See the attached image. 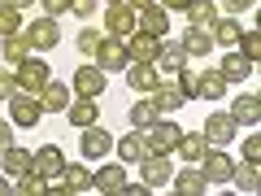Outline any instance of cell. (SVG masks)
<instances>
[{
    "label": "cell",
    "instance_id": "cell-1",
    "mask_svg": "<svg viewBox=\"0 0 261 196\" xmlns=\"http://www.w3.org/2000/svg\"><path fill=\"white\" fill-rule=\"evenodd\" d=\"M140 135H144V149L148 153H174L178 140H183V127H178L174 118H152Z\"/></svg>",
    "mask_w": 261,
    "mask_h": 196
},
{
    "label": "cell",
    "instance_id": "cell-2",
    "mask_svg": "<svg viewBox=\"0 0 261 196\" xmlns=\"http://www.w3.org/2000/svg\"><path fill=\"white\" fill-rule=\"evenodd\" d=\"M13 79H18V92L39 96V92L48 87V79H53V65H48V61H39V57L31 53L22 65H13Z\"/></svg>",
    "mask_w": 261,
    "mask_h": 196
},
{
    "label": "cell",
    "instance_id": "cell-3",
    "mask_svg": "<svg viewBox=\"0 0 261 196\" xmlns=\"http://www.w3.org/2000/svg\"><path fill=\"white\" fill-rule=\"evenodd\" d=\"M135 166H140V183H148V192L166 187L170 175H174V161H170V153H144Z\"/></svg>",
    "mask_w": 261,
    "mask_h": 196
},
{
    "label": "cell",
    "instance_id": "cell-4",
    "mask_svg": "<svg viewBox=\"0 0 261 196\" xmlns=\"http://www.w3.org/2000/svg\"><path fill=\"white\" fill-rule=\"evenodd\" d=\"M9 122H13V127H31V131H35L39 122H44V105H39V96L13 92L9 96Z\"/></svg>",
    "mask_w": 261,
    "mask_h": 196
},
{
    "label": "cell",
    "instance_id": "cell-5",
    "mask_svg": "<svg viewBox=\"0 0 261 196\" xmlns=\"http://www.w3.org/2000/svg\"><path fill=\"white\" fill-rule=\"evenodd\" d=\"M70 87H74V96H92V101H100L105 87H109V75H105L96 61H87V65H79V70H74Z\"/></svg>",
    "mask_w": 261,
    "mask_h": 196
},
{
    "label": "cell",
    "instance_id": "cell-6",
    "mask_svg": "<svg viewBox=\"0 0 261 196\" xmlns=\"http://www.w3.org/2000/svg\"><path fill=\"white\" fill-rule=\"evenodd\" d=\"M22 35H27V44H31V53H48V48H57L61 44V27H57V18H35L31 27H22Z\"/></svg>",
    "mask_w": 261,
    "mask_h": 196
},
{
    "label": "cell",
    "instance_id": "cell-7",
    "mask_svg": "<svg viewBox=\"0 0 261 196\" xmlns=\"http://www.w3.org/2000/svg\"><path fill=\"white\" fill-rule=\"evenodd\" d=\"M196 166H200V175H205L209 187H214V183H231L235 157H231V153H222V149H205V157L196 161Z\"/></svg>",
    "mask_w": 261,
    "mask_h": 196
},
{
    "label": "cell",
    "instance_id": "cell-8",
    "mask_svg": "<svg viewBox=\"0 0 261 196\" xmlns=\"http://www.w3.org/2000/svg\"><path fill=\"white\" fill-rule=\"evenodd\" d=\"M79 149H83V161H105V157L113 153V135L100 127V122H92V127H83Z\"/></svg>",
    "mask_w": 261,
    "mask_h": 196
},
{
    "label": "cell",
    "instance_id": "cell-9",
    "mask_svg": "<svg viewBox=\"0 0 261 196\" xmlns=\"http://www.w3.org/2000/svg\"><path fill=\"white\" fill-rule=\"evenodd\" d=\"M200 135L209 140V149H226V144L240 135V127H235V118L231 113H209L205 118V127H200Z\"/></svg>",
    "mask_w": 261,
    "mask_h": 196
},
{
    "label": "cell",
    "instance_id": "cell-10",
    "mask_svg": "<svg viewBox=\"0 0 261 196\" xmlns=\"http://www.w3.org/2000/svg\"><path fill=\"white\" fill-rule=\"evenodd\" d=\"M122 75H126V87L135 96H152V87L161 83V75H157V65H152V61H126Z\"/></svg>",
    "mask_w": 261,
    "mask_h": 196
},
{
    "label": "cell",
    "instance_id": "cell-11",
    "mask_svg": "<svg viewBox=\"0 0 261 196\" xmlns=\"http://www.w3.org/2000/svg\"><path fill=\"white\" fill-rule=\"evenodd\" d=\"M148 101H152V109H157V118H170V113H178V109L187 105V96L178 92V83H174V79H161V83L152 87V96H148Z\"/></svg>",
    "mask_w": 261,
    "mask_h": 196
},
{
    "label": "cell",
    "instance_id": "cell-12",
    "mask_svg": "<svg viewBox=\"0 0 261 196\" xmlns=\"http://www.w3.org/2000/svg\"><path fill=\"white\" fill-rule=\"evenodd\" d=\"M187 61H192V57L183 53V44H178V39H161V48H157V61H152V65H157V75H161V79H174Z\"/></svg>",
    "mask_w": 261,
    "mask_h": 196
},
{
    "label": "cell",
    "instance_id": "cell-13",
    "mask_svg": "<svg viewBox=\"0 0 261 196\" xmlns=\"http://www.w3.org/2000/svg\"><path fill=\"white\" fill-rule=\"evenodd\" d=\"M96 65H100L105 75L109 70H126V44H122L118 35H100V44H96Z\"/></svg>",
    "mask_w": 261,
    "mask_h": 196
},
{
    "label": "cell",
    "instance_id": "cell-14",
    "mask_svg": "<svg viewBox=\"0 0 261 196\" xmlns=\"http://www.w3.org/2000/svg\"><path fill=\"white\" fill-rule=\"evenodd\" d=\"M135 31H144L152 39H166L170 35V13L161 5H144V9H135Z\"/></svg>",
    "mask_w": 261,
    "mask_h": 196
},
{
    "label": "cell",
    "instance_id": "cell-15",
    "mask_svg": "<svg viewBox=\"0 0 261 196\" xmlns=\"http://www.w3.org/2000/svg\"><path fill=\"white\" fill-rule=\"evenodd\" d=\"M122 187H126V166L122 161H100V170H92V192L118 196Z\"/></svg>",
    "mask_w": 261,
    "mask_h": 196
},
{
    "label": "cell",
    "instance_id": "cell-16",
    "mask_svg": "<svg viewBox=\"0 0 261 196\" xmlns=\"http://www.w3.org/2000/svg\"><path fill=\"white\" fill-rule=\"evenodd\" d=\"M105 35H118V39L135 35V9L130 5H109L105 9Z\"/></svg>",
    "mask_w": 261,
    "mask_h": 196
},
{
    "label": "cell",
    "instance_id": "cell-17",
    "mask_svg": "<svg viewBox=\"0 0 261 196\" xmlns=\"http://www.w3.org/2000/svg\"><path fill=\"white\" fill-rule=\"evenodd\" d=\"M226 113L235 118V127H257V122H261V96H257V92H244V96H235Z\"/></svg>",
    "mask_w": 261,
    "mask_h": 196
},
{
    "label": "cell",
    "instance_id": "cell-18",
    "mask_svg": "<svg viewBox=\"0 0 261 196\" xmlns=\"http://www.w3.org/2000/svg\"><path fill=\"white\" fill-rule=\"evenodd\" d=\"M252 70H257V61H248V57H244L240 48H231V53H226L222 61H218V75H222L226 83H244V79H248Z\"/></svg>",
    "mask_w": 261,
    "mask_h": 196
},
{
    "label": "cell",
    "instance_id": "cell-19",
    "mask_svg": "<svg viewBox=\"0 0 261 196\" xmlns=\"http://www.w3.org/2000/svg\"><path fill=\"white\" fill-rule=\"evenodd\" d=\"M183 13H187V27H196V31H209L218 18H222L218 0H192V5H187Z\"/></svg>",
    "mask_w": 261,
    "mask_h": 196
},
{
    "label": "cell",
    "instance_id": "cell-20",
    "mask_svg": "<svg viewBox=\"0 0 261 196\" xmlns=\"http://www.w3.org/2000/svg\"><path fill=\"white\" fill-rule=\"evenodd\" d=\"M61 183H65V192H70V196H79V192H92V166H87V161H65V170H61Z\"/></svg>",
    "mask_w": 261,
    "mask_h": 196
},
{
    "label": "cell",
    "instance_id": "cell-21",
    "mask_svg": "<svg viewBox=\"0 0 261 196\" xmlns=\"http://www.w3.org/2000/svg\"><path fill=\"white\" fill-rule=\"evenodd\" d=\"M65 118H70V127H92V122H100V105L92 101V96H74L70 101V109H65Z\"/></svg>",
    "mask_w": 261,
    "mask_h": 196
},
{
    "label": "cell",
    "instance_id": "cell-22",
    "mask_svg": "<svg viewBox=\"0 0 261 196\" xmlns=\"http://www.w3.org/2000/svg\"><path fill=\"white\" fill-rule=\"evenodd\" d=\"M0 170H5V175H27V170H35V153L31 149H18V144H9V149L0 153Z\"/></svg>",
    "mask_w": 261,
    "mask_h": 196
},
{
    "label": "cell",
    "instance_id": "cell-23",
    "mask_svg": "<svg viewBox=\"0 0 261 196\" xmlns=\"http://www.w3.org/2000/svg\"><path fill=\"white\" fill-rule=\"evenodd\" d=\"M122 44H126V61H157L161 39H152V35H144V31H135V35H126Z\"/></svg>",
    "mask_w": 261,
    "mask_h": 196
},
{
    "label": "cell",
    "instance_id": "cell-24",
    "mask_svg": "<svg viewBox=\"0 0 261 196\" xmlns=\"http://www.w3.org/2000/svg\"><path fill=\"white\" fill-rule=\"evenodd\" d=\"M170 183H174L178 196H205V192H209V179L200 175L196 166H187V170H178V175H170Z\"/></svg>",
    "mask_w": 261,
    "mask_h": 196
},
{
    "label": "cell",
    "instance_id": "cell-25",
    "mask_svg": "<svg viewBox=\"0 0 261 196\" xmlns=\"http://www.w3.org/2000/svg\"><path fill=\"white\" fill-rule=\"evenodd\" d=\"M35 170L44 179H61V170H65V153L57 149V144H44V149H35Z\"/></svg>",
    "mask_w": 261,
    "mask_h": 196
},
{
    "label": "cell",
    "instance_id": "cell-26",
    "mask_svg": "<svg viewBox=\"0 0 261 196\" xmlns=\"http://www.w3.org/2000/svg\"><path fill=\"white\" fill-rule=\"evenodd\" d=\"M231 183H235V192L252 196V192L261 187V170H257V161H235V170H231Z\"/></svg>",
    "mask_w": 261,
    "mask_h": 196
},
{
    "label": "cell",
    "instance_id": "cell-27",
    "mask_svg": "<svg viewBox=\"0 0 261 196\" xmlns=\"http://www.w3.org/2000/svg\"><path fill=\"white\" fill-rule=\"evenodd\" d=\"M39 105H44V113H65L70 109V87L57 83V79H48V87L39 92Z\"/></svg>",
    "mask_w": 261,
    "mask_h": 196
},
{
    "label": "cell",
    "instance_id": "cell-28",
    "mask_svg": "<svg viewBox=\"0 0 261 196\" xmlns=\"http://www.w3.org/2000/svg\"><path fill=\"white\" fill-rule=\"evenodd\" d=\"M113 153H118L122 166H135L148 149H144V135H140V131H130V135H122V140H113Z\"/></svg>",
    "mask_w": 261,
    "mask_h": 196
},
{
    "label": "cell",
    "instance_id": "cell-29",
    "mask_svg": "<svg viewBox=\"0 0 261 196\" xmlns=\"http://www.w3.org/2000/svg\"><path fill=\"white\" fill-rule=\"evenodd\" d=\"M178 44H183L187 57H209L214 53V35H209V31H196V27H187L183 35H178Z\"/></svg>",
    "mask_w": 261,
    "mask_h": 196
},
{
    "label": "cell",
    "instance_id": "cell-30",
    "mask_svg": "<svg viewBox=\"0 0 261 196\" xmlns=\"http://www.w3.org/2000/svg\"><path fill=\"white\" fill-rule=\"evenodd\" d=\"M205 149H209V140L200 135V131H183V140H178V149H174V153L187 161V166H196V161L205 157Z\"/></svg>",
    "mask_w": 261,
    "mask_h": 196
},
{
    "label": "cell",
    "instance_id": "cell-31",
    "mask_svg": "<svg viewBox=\"0 0 261 196\" xmlns=\"http://www.w3.org/2000/svg\"><path fill=\"white\" fill-rule=\"evenodd\" d=\"M0 57H5L9 65H22V61L31 57V44H27V35H22V31H18V35H5V39H0Z\"/></svg>",
    "mask_w": 261,
    "mask_h": 196
},
{
    "label": "cell",
    "instance_id": "cell-32",
    "mask_svg": "<svg viewBox=\"0 0 261 196\" xmlns=\"http://www.w3.org/2000/svg\"><path fill=\"white\" fill-rule=\"evenodd\" d=\"M240 18H218L214 27H209V35H214V44H222V48H235L240 44Z\"/></svg>",
    "mask_w": 261,
    "mask_h": 196
},
{
    "label": "cell",
    "instance_id": "cell-33",
    "mask_svg": "<svg viewBox=\"0 0 261 196\" xmlns=\"http://www.w3.org/2000/svg\"><path fill=\"white\" fill-rule=\"evenodd\" d=\"M226 96V79L218 75V70H209V75H200V87H196V101H222Z\"/></svg>",
    "mask_w": 261,
    "mask_h": 196
},
{
    "label": "cell",
    "instance_id": "cell-34",
    "mask_svg": "<svg viewBox=\"0 0 261 196\" xmlns=\"http://www.w3.org/2000/svg\"><path fill=\"white\" fill-rule=\"evenodd\" d=\"M13 192H18V196H44L48 192V179L39 175V170H27V175L13 179Z\"/></svg>",
    "mask_w": 261,
    "mask_h": 196
},
{
    "label": "cell",
    "instance_id": "cell-35",
    "mask_svg": "<svg viewBox=\"0 0 261 196\" xmlns=\"http://www.w3.org/2000/svg\"><path fill=\"white\" fill-rule=\"evenodd\" d=\"M152 118H157V109H152V101H148V96H140V101H135V105L126 109V122H130V131H144Z\"/></svg>",
    "mask_w": 261,
    "mask_h": 196
},
{
    "label": "cell",
    "instance_id": "cell-36",
    "mask_svg": "<svg viewBox=\"0 0 261 196\" xmlns=\"http://www.w3.org/2000/svg\"><path fill=\"white\" fill-rule=\"evenodd\" d=\"M200 75H205V70H187V65H183V70H178V75H174L178 92H183L187 101H196V87H200Z\"/></svg>",
    "mask_w": 261,
    "mask_h": 196
},
{
    "label": "cell",
    "instance_id": "cell-37",
    "mask_svg": "<svg viewBox=\"0 0 261 196\" xmlns=\"http://www.w3.org/2000/svg\"><path fill=\"white\" fill-rule=\"evenodd\" d=\"M235 48H240L248 61H261V31H240V44Z\"/></svg>",
    "mask_w": 261,
    "mask_h": 196
},
{
    "label": "cell",
    "instance_id": "cell-38",
    "mask_svg": "<svg viewBox=\"0 0 261 196\" xmlns=\"http://www.w3.org/2000/svg\"><path fill=\"white\" fill-rule=\"evenodd\" d=\"M18 31H22V13L9 9V5H0V39H5V35H18Z\"/></svg>",
    "mask_w": 261,
    "mask_h": 196
},
{
    "label": "cell",
    "instance_id": "cell-39",
    "mask_svg": "<svg viewBox=\"0 0 261 196\" xmlns=\"http://www.w3.org/2000/svg\"><path fill=\"white\" fill-rule=\"evenodd\" d=\"M96 44H100V31H92V27H83V31H79V39H74V48H79L83 57H92Z\"/></svg>",
    "mask_w": 261,
    "mask_h": 196
},
{
    "label": "cell",
    "instance_id": "cell-40",
    "mask_svg": "<svg viewBox=\"0 0 261 196\" xmlns=\"http://www.w3.org/2000/svg\"><path fill=\"white\" fill-rule=\"evenodd\" d=\"M13 92H18V79H13V70H0V105H9Z\"/></svg>",
    "mask_w": 261,
    "mask_h": 196
},
{
    "label": "cell",
    "instance_id": "cell-41",
    "mask_svg": "<svg viewBox=\"0 0 261 196\" xmlns=\"http://www.w3.org/2000/svg\"><path fill=\"white\" fill-rule=\"evenodd\" d=\"M35 5L48 13V18H61V13H70V0H35Z\"/></svg>",
    "mask_w": 261,
    "mask_h": 196
},
{
    "label": "cell",
    "instance_id": "cell-42",
    "mask_svg": "<svg viewBox=\"0 0 261 196\" xmlns=\"http://www.w3.org/2000/svg\"><path fill=\"white\" fill-rule=\"evenodd\" d=\"M96 5H100V0H70V13H74V18H92V13H96Z\"/></svg>",
    "mask_w": 261,
    "mask_h": 196
},
{
    "label": "cell",
    "instance_id": "cell-43",
    "mask_svg": "<svg viewBox=\"0 0 261 196\" xmlns=\"http://www.w3.org/2000/svg\"><path fill=\"white\" fill-rule=\"evenodd\" d=\"M244 161H261V140H257V135L244 140Z\"/></svg>",
    "mask_w": 261,
    "mask_h": 196
},
{
    "label": "cell",
    "instance_id": "cell-44",
    "mask_svg": "<svg viewBox=\"0 0 261 196\" xmlns=\"http://www.w3.org/2000/svg\"><path fill=\"white\" fill-rule=\"evenodd\" d=\"M222 5H226V13H231V18H235V13H248V9H257V0H222Z\"/></svg>",
    "mask_w": 261,
    "mask_h": 196
},
{
    "label": "cell",
    "instance_id": "cell-45",
    "mask_svg": "<svg viewBox=\"0 0 261 196\" xmlns=\"http://www.w3.org/2000/svg\"><path fill=\"white\" fill-rule=\"evenodd\" d=\"M13 144V122H0V153Z\"/></svg>",
    "mask_w": 261,
    "mask_h": 196
},
{
    "label": "cell",
    "instance_id": "cell-46",
    "mask_svg": "<svg viewBox=\"0 0 261 196\" xmlns=\"http://www.w3.org/2000/svg\"><path fill=\"white\" fill-rule=\"evenodd\" d=\"M157 5H161V9H166V13H183L187 5H192V0H157Z\"/></svg>",
    "mask_w": 261,
    "mask_h": 196
},
{
    "label": "cell",
    "instance_id": "cell-47",
    "mask_svg": "<svg viewBox=\"0 0 261 196\" xmlns=\"http://www.w3.org/2000/svg\"><path fill=\"white\" fill-rule=\"evenodd\" d=\"M122 196H148V183H130V179H126V187H122Z\"/></svg>",
    "mask_w": 261,
    "mask_h": 196
},
{
    "label": "cell",
    "instance_id": "cell-48",
    "mask_svg": "<svg viewBox=\"0 0 261 196\" xmlns=\"http://www.w3.org/2000/svg\"><path fill=\"white\" fill-rule=\"evenodd\" d=\"M9 192H13V179L5 175V170H0V196H9Z\"/></svg>",
    "mask_w": 261,
    "mask_h": 196
},
{
    "label": "cell",
    "instance_id": "cell-49",
    "mask_svg": "<svg viewBox=\"0 0 261 196\" xmlns=\"http://www.w3.org/2000/svg\"><path fill=\"white\" fill-rule=\"evenodd\" d=\"M0 5H9V9H18V13H22L27 5H35V0H0Z\"/></svg>",
    "mask_w": 261,
    "mask_h": 196
},
{
    "label": "cell",
    "instance_id": "cell-50",
    "mask_svg": "<svg viewBox=\"0 0 261 196\" xmlns=\"http://www.w3.org/2000/svg\"><path fill=\"white\" fill-rule=\"evenodd\" d=\"M130 9H144V5H157V0H126Z\"/></svg>",
    "mask_w": 261,
    "mask_h": 196
},
{
    "label": "cell",
    "instance_id": "cell-51",
    "mask_svg": "<svg viewBox=\"0 0 261 196\" xmlns=\"http://www.w3.org/2000/svg\"><path fill=\"white\" fill-rule=\"evenodd\" d=\"M105 5H126V0H105Z\"/></svg>",
    "mask_w": 261,
    "mask_h": 196
}]
</instances>
